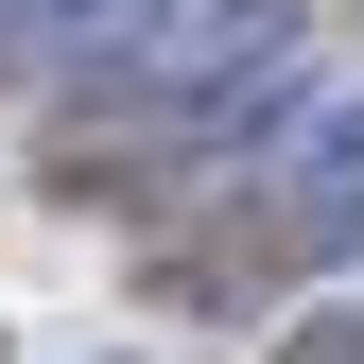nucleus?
<instances>
[{"label":"nucleus","instance_id":"obj_1","mask_svg":"<svg viewBox=\"0 0 364 364\" xmlns=\"http://www.w3.org/2000/svg\"><path fill=\"white\" fill-rule=\"evenodd\" d=\"M295 18L312 0H156V18H122L105 53H70V87L87 105H208V87H243L260 53H295Z\"/></svg>","mask_w":364,"mask_h":364},{"label":"nucleus","instance_id":"obj_2","mask_svg":"<svg viewBox=\"0 0 364 364\" xmlns=\"http://www.w3.org/2000/svg\"><path fill=\"white\" fill-rule=\"evenodd\" d=\"M295 208H330V191H364V87H312V105H295Z\"/></svg>","mask_w":364,"mask_h":364},{"label":"nucleus","instance_id":"obj_3","mask_svg":"<svg viewBox=\"0 0 364 364\" xmlns=\"http://www.w3.org/2000/svg\"><path fill=\"white\" fill-rule=\"evenodd\" d=\"M278 364H364V312H312V330H295Z\"/></svg>","mask_w":364,"mask_h":364}]
</instances>
